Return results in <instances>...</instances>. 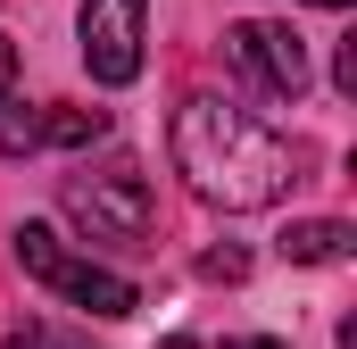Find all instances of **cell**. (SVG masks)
Wrapping results in <instances>:
<instances>
[{
    "mask_svg": "<svg viewBox=\"0 0 357 349\" xmlns=\"http://www.w3.org/2000/svg\"><path fill=\"white\" fill-rule=\"evenodd\" d=\"M307 8H349V0H307Z\"/></svg>",
    "mask_w": 357,
    "mask_h": 349,
    "instance_id": "15",
    "label": "cell"
},
{
    "mask_svg": "<svg viewBox=\"0 0 357 349\" xmlns=\"http://www.w3.org/2000/svg\"><path fill=\"white\" fill-rule=\"evenodd\" d=\"M8 84H17V42L0 34V108H8Z\"/></svg>",
    "mask_w": 357,
    "mask_h": 349,
    "instance_id": "12",
    "label": "cell"
},
{
    "mask_svg": "<svg viewBox=\"0 0 357 349\" xmlns=\"http://www.w3.org/2000/svg\"><path fill=\"white\" fill-rule=\"evenodd\" d=\"M225 50H233V67H241L258 91H274V100H299V91H307V50H299L291 25L241 17V25H225Z\"/></svg>",
    "mask_w": 357,
    "mask_h": 349,
    "instance_id": "4",
    "label": "cell"
},
{
    "mask_svg": "<svg viewBox=\"0 0 357 349\" xmlns=\"http://www.w3.org/2000/svg\"><path fill=\"white\" fill-rule=\"evenodd\" d=\"M33 142H42V133H33V117H25V108H17V117H0V150H8V158H17V150H33Z\"/></svg>",
    "mask_w": 357,
    "mask_h": 349,
    "instance_id": "9",
    "label": "cell"
},
{
    "mask_svg": "<svg viewBox=\"0 0 357 349\" xmlns=\"http://www.w3.org/2000/svg\"><path fill=\"white\" fill-rule=\"evenodd\" d=\"M199 274H216V283H241V274H250V258H241V250H208V258H199Z\"/></svg>",
    "mask_w": 357,
    "mask_h": 349,
    "instance_id": "10",
    "label": "cell"
},
{
    "mask_svg": "<svg viewBox=\"0 0 357 349\" xmlns=\"http://www.w3.org/2000/svg\"><path fill=\"white\" fill-rule=\"evenodd\" d=\"M158 349H199V341H183V333H175V341H158Z\"/></svg>",
    "mask_w": 357,
    "mask_h": 349,
    "instance_id": "14",
    "label": "cell"
},
{
    "mask_svg": "<svg viewBox=\"0 0 357 349\" xmlns=\"http://www.w3.org/2000/svg\"><path fill=\"white\" fill-rule=\"evenodd\" d=\"M175 167H183V183H191L208 208H225V216L274 208V200L291 191V150H282V133H266L250 108H233V100H216V91H199V100L175 108Z\"/></svg>",
    "mask_w": 357,
    "mask_h": 349,
    "instance_id": "1",
    "label": "cell"
},
{
    "mask_svg": "<svg viewBox=\"0 0 357 349\" xmlns=\"http://www.w3.org/2000/svg\"><path fill=\"white\" fill-rule=\"evenodd\" d=\"M67 216L84 225L91 242H150V183L133 167H108V174H75L67 183Z\"/></svg>",
    "mask_w": 357,
    "mask_h": 349,
    "instance_id": "3",
    "label": "cell"
},
{
    "mask_svg": "<svg viewBox=\"0 0 357 349\" xmlns=\"http://www.w3.org/2000/svg\"><path fill=\"white\" fill-rule=\"evenodd\" d=\"M8 349H91V341L59 333V325H17V333H8Z\"/></svg>",
    "mask_w": 357,
    "mask_h": 349,
    "instance_id": "8",
    "label": "cell"
},
{
    "mask_svg": "<svg viewBox=\"0 0 357 349\" xmlns=\"http://www.w3.org/2000/svg\"><path fill=\"white\" fill-rule=\"evenodd\" d=\"M225 349H282V341H225Z\"/></svg>",
    "mask_w": 357,
    "mask_h": 349,
    "instance_id": "13",
    "label": "cell"
},
{
    "mask_svg": "<svg viewBox=\"0 0 357 349\" xmlns=\"http://www.w3.org/2000/svg\"><path fill=\"white\" fill-rule=\"evenodd\" d=\"M333 84L357 91V42H341V59H333Z\"/></svg>",
    "mask_w": 357,
    "mask_h": 349,
    "instance_id": "11",
    "label": "cell"
},
{
    "mask_svg": "<svg viewBox=\"0 0 357 349\" xmlns=\"http://www.w3.org/2000/svg\"><path fill=\"white\" fill-rule=\"evenodd\" d=\"M33 133L59 142V150H84V142L108 133V117H100V108H50V117H33Z\"/></svg>",
    "mask_w": 357,
    "mask_h": 349,
    "instance_id": "7",
    "label": "cell"
},
{
    "mask_svg": "<svg viewBox=\"0 0 357 349\" xmlns=\"http://www.w3.org/2000/svg\"><path fill=\"white\" fill-rule=\"evenodd\" d=\"M349 250H357V233L341 216H307V225L282 233V258H299V266H333V258H349Z\"/></svg>",
    "mask_w": 357,
    "mask_h": 349,
    "instance_id": "6",
    "label": "cell"
},
{
    "mask_svg": "<svg viewBox=\"0 0 357 349\" xmlns=\"http://www.w3.org/2000/svg\"><path fill=\"white\" fill-rule=\"evenodd\" d=\"M17 266L33 274V283H50V291H67L75 308H91V316H133L142 308V291L125 283V274H108V266H91V258H75L50 225H17Z\"/></svg>",
    "mask_w": 357,
    "mask_h": 349,
    "instance_id": "2",
    "label": "cell"
},
{
    "mask_svg": "<svg viewBox=\"0 0 357 349\" xmlns=\"http://www.w3.org/2000/svg\"><path fill=\"white\" fill-rule=\"evenodd\" d=\"M142 34H150L142 0H84V67H91V84H133L142 75Z\"/></svg>",
    "mask_w": 357,
    "mask_h": 349,
    "instance_id": "5",
    "label": "cell"
}]
</instances>
